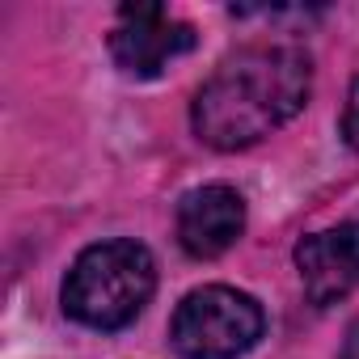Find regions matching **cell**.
Listing matches in <instances>:
<instances>
[{
    "label": "cell",
    "mask_w": 359,
    "mask_h": 359,
    "mask_svg": "<svg viewBox=\"0 0 359 359\" xmlns=\"http://www.w3.org/2000/svg\"><path fill=\"white\" fill-rule=\"evenodd\" d=\"M296 271L313 304H338L351 287H359V224L304 237L296 245Z\"/></svg>",
    "instance_id": "5b68a950"
},
{
    "label": "cell",
    "mask_w": 359,
    "mask_h": 359,
    "mask_svg": "<svg viewBox=\"0 0 359 359\" xmlns=\"http://www.w3.org/2000/svg\"><path fill=\"white\" fill-rule=\"evenodd\" d=\"M195 47V30L173 22L161 5H123L118 26L110 30V55L131 76H156L169 60Z\"/></svg>",
    "instance_id": "277c9868"
},
{
    "label": "cell",
    "mask_w": 359,
    "mask_h": 359,
    "mask_svg": "<svg viewBox=\"0 0 359 359\" xmlns=\"http://www.w3.org/2000/svg\"><path fill=\"white\" fill-rule=\"evenodd\" d=\"M245 233V199L233 187H199L177 203V241L191 258H220Z\"/></svg>",
    "instance_id": "8992f818"
},
{
    "label": "cell",
    "mask_w": 359,
    "mask_h": 359,
    "mask_svg": "<svg viewBox=\"0 0 359 359\" xmlns=\"http://www.w3.org/2000/svg\"><path fill=\"white\" fill-rule=\"evenodd\" d=\"M342 135H346V144L359 152V76H355V85H351V93H346V110H342Z\"/></svg>",
    "instance_id": "52a82bcc"
},
{
    "label": "cell",
    "mask_w": 359,
    "mask_h": 359,
    "mask_svg": "<svg viewBox=\"0 0 359 359\" xmlns=\"http://www.w3.org/2000/svg\"><path fill=\"white\" fill-rule=\"evenodd\" d=\"M262 325L266 317L254 296L212 283L177 304L169 338L182 359H237L262 338Z\"/></svg>",
    "instance_id": "3957f363"
},
{
    "label": "cell",
    "mask_w": 359,
    "mask_h": 359,
    "mask_svg": "<svg viewBox=\"0 0 359 359\" xmlns=\"http://www.w3.org/2000/svg\"><path fill=\"white\" fill-rule=\"evenodd\" d=\"M313 89V64L300 47H245L229 55L195 93L191 123L220 152L250 148L296 118Z\"/></svg>",
    "instance_id": "6da1fadb"
},
{
    "label": "cell",
    "mask_w": 359,
    "mask_h": 359,
    "mask_svg": "<svg viewBox=\"0 0 359 359\" xmlns=\"http://www.w3.org/2000/svg\"><path fill=\"white\" fill-rule=\"evenodd\" d=\"M156 287V262L140 241L89 245L64 279V313L89 330L131 325Z\"/></svg>",
    "instance_id": "7a4b0ae2"
},
{
    "label": "cell",
    "mask_w": 359,
    "mask_h": 359,
    "mask_svg": "<svg viewBox=\"0 0 359 359\" xmlns=\"http://www.w3.org/2000/svg\"><path fill=\"white\" fill-rule=\"evenodd\" d=\"M342 359H359V325H351V338H346V351Z\"/></svg>",
    "instance_id": "ba28073f"
}]
</instances>
